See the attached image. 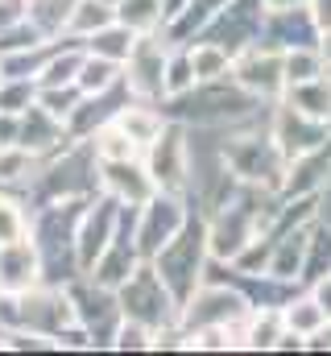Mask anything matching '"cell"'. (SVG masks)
Returning <instances> with one entry per match:
<instances>
[{
  "instance_id": "6da1fadb",
  "label": "cell",
  "mask_w": 331,
  "mask_h": 356,
  "mask_svg": "<svg viewBox=\"0 0 331 356\" xmlns=\"http://www.w3.org/2000/svg\"><path fill=\"white\" fill-rule=\"evenodd\" d=\"M150 266L158 269V277L166 282V290H170L174 302L182 307V302L199 290V282L207 277V266H211V253H207V224H203L199 216H191V220L182 224V232L166 245Z\"/></svg>"
},
{
  "instance_id": "7a4b0ae2",
  "label": "cell",
  "mask_w": 331,
  "mask_h": 356,
  "mask_svg": "<svg viewBox=\"0 0 331 356\" xmlns=\"http://www.w3.org/2000/svg\"><path fill=\"white\" fill-rule=\"evenodd\" d=\"M220 162L236 182L273 191V195H277V182H282V170H286V158H282V149L273 145L269 133H232L220 149Z\"/></svg>"
},
{
  "instance_id": "3957f363",
  "label": "cell",
  "mask_w": 331,
  "mask_h": 356,
  "mask_svg": "<svg viewBox=\"0 0 331 356\" xmlns=\"http://www.w3.org/2000/svg\"><path fill=\"white\" fill-rule=\"evenodd\" d=\"M133 245L141 261H154L166 245L182 232V224L191 220L182 191H154L141 207H133Z\"/></svg>"
},
{
  "instance_id": "277c9868",
  "label": "cell",
  "mask_w": 331,
  "mask_h": 356,
  "mask_svg": "<svg viewBox=\"0 0 331 356\" xmlns=\"http://www.w3.org/2000/svg\"><path fill=\"white\" fill-rule=\"evenodd\" d=\"M116 302H120V315L124 319H137L150 332L178 323V302H174V294L166 290V282L158 277V269L150 266V261H141V266L116 286Z\"/></svg>"
},
{
  "instance_id": "5b68a950",
  "label": "cell",
  "mask_w": 331,
  "mask_h": 356,
  "mask_svg": "<svg viewBox=\"0 0 331 356\" xmlns=\"http://www.w3.org/2000/svg\"><path fill=\"white\" fill-rule=\"evenodd\" d=\"M166 38L158 33H137L129 58L120 63V83L129 88L133 99H145V104H158L166 99Z\"/></svg>"
},
{
  "instance_id": "8992f818",
  "label": "cell",
  "mask_w": 331,
  "mask_h": 356,
  "mask_svg": "<svg viewBox=\"0 0 331 356\" xmlns=\"http://www.w3.org/2000/svg\"><path fill=\"white\" fill-rule=\"evenodd\" d=\"M141 166L150 170L158 191H182L191 178V141L178 120H166L162 133L141 149Z\"/></svg>"
},
{
  "instance_id": "52a82bcc",
  "label": "cell",
  "mask_w": 331,
  "mask_h": 356,
  "mask_svg": "<svg viewBox=\"0 0 331 356\" xmlns=\"http://www.w3.org/2000/svg\"><path fill=\"white\" fill-rule=\"evenodd\" d=\"M228 79L241 91H248L257 104H273L282 91H286V79H282V54L269 50V46H245L241 54H232V67H228Z\"/></svg>"
},
{
  "instance_id": "ba28073f",
  "label": "cell",
  "mask_w": 331,
  "mask_h": 356,
  "mask_svg": "<svg viewBox=\"0 0 331 356\" xmlns=\"http://www.w3.org/2000/svg\"><path fill=\"white\" fill-rule=\"evenodd\" d=\"M265 133L273 137V145H277V149H282V158L290 162V158H298V154H307V149L323 145V141L331 137V124L302 116V112H298V108H290L286 99H273V116H269V129H265Z\"/></svg>"
},
{
  "instance_id": "9c48e42d",
  "label": "cell",
  "mask_w": 331,
  "mask_h": 356,
  "mask_svg": "<svg viewBox=\"0 0 331 356\" xmlns=\"http://www.w3.org/2000/svg\"><path fill=\"white\" fill-rule=\"evenodd\" d=\"M261 13H265V4H261V0H228V4H224L207 25H203V33H199V38H207V42L224 46L228 54H241L245 46L257 42Z\"/></svg>"
},
{
  "instance_id": "30bf717a",
  "label": "cell",
  "mask_w": 331,
  "mask_h": 356,
  "mask_svg": "<svg viewBox=\"0 0 331 356\" xmlns=\"http://www.w3.org/2000/svg\"><path fill=\"white\" fill-rule=\"evenodd\" d=\"M319 29L311 21L307 8H265L261 13V25H257V46H269V50H294V46H315Z\"/></svg>"
},
{
  "instance_id": "8fae6325",
  "label": "cell",
  "mask_w": 331,
  "mask_h": 356,
  "mask_svg": "<svg viewBox=\"0 0 331 356\" xmlns=\"http://www.w3.org/2000/svg\"><path fill=\"white\" fill-rule=\"evenodd\" d=\"M331 182V137L323 145L298 154L286 162L282 170V182H277V195L282 199H298V195H323Z\"/></svg>"
},
{
  "instance_id": "7c38bea8",
  "label": "cell",
  "mask_w": 331,
  "mask_h": 356,
  "mask_svg": "<svg viewBox=\"0 0 331 356\" xmlns=\"http://www.w3.org/2000/svg\"><path fill=\"white\" fill-rule=\"evenodd\" d=\"M116 228H120V203H116V199H108V203H99L95 211L83 216L79 236H75V249H79V266L83 269L95 266V257L112 245Z\"/></svg>"
},
{
  "instance_id": "4fadbf2b",
  "label": "cell",
  "mask_w": 331,
  "mask_h": 356,
  "mask_svg": "<svg viewBox=\"0 0 331 356\" xmlns=\"http://www.w3.org/2000/svg\"><path fill=\"white\" fill-rule=\"evenodd\" d=\"M99 170H104V186L112 191V199L120 203V207H141L158 186H154V178L150 170L141 166V158H129V162H99Z\"/></svg>"
},
{
  "instance_id": "5bb4252c",
  "label": "cell",
  "mask_w": 331,
  "mask_h": 356,
  "mask_svg": "<svg viewBox=\"0 0 331 356\" xmlns=\"http://www.w3.org/2000/svg\"><path fill=\"white\" fill-rule=\"evenodd\" d=\"M307 228H311V224H298V228H286V232H269V236H273V253H269V269H265L269 277L290 282V286H302Z\"/></svg>"
},
{
  "instance_id": "9a60e30c",
  "label": "cell",
  "mask_w": 331,
  "mask_h": 356,
  "mask_svg": "<svg viewBox=\"0 0 331 356\" xmlns=\"http://www.w3.org/2000/svg\"><path fill=\"white\" fill-rule=\"evenodd\" d=\"M112 124H116L120 133H129V141H133L137 149H145V145L162 133L166 116L154 104H145V99H124V104L112 112Z\"/></svg>"
},
{
  "instance_id": "2e32d148",
  "label": "cell",
  "mask_w": 331,
  "mask_h": 356,
  "mask_svg": "<svg viewBox=\"0 0 331 356\" xmlns=\"http://www.w3.org/2000/svg\"><path fill=\"white\" fill-rule=\"evenodd\" d=\"M277 99H286L290 108H298V112H302V116H311V120L331 124V75L307 79V83H290Z\"/></svg>"
},
{
  "instance_id": "e0dca14e",
  "label": "cell",
  "mask_w": 331,
  "mask_h": 356,
  "mask_svg": "<svg viewBox=\"0 0 331 356\" xmlns=\"http://www.w3.org/2000/svg\"><path fill=\"white\" fill-rule=\"evenodd\" d=\"M277 336H282V315H277V307H248V315L241 319V348L273 353Z\"/></svg>"
},
{
  "instance_id": "ac0fdd59",
  "label": "cell",
  "mask_w": 331,
  "mask_h": 356,
  "mask_svg": "<svg viewBox=\"0 0 331 356\" xmlns=\"http://www.w3.org/2000/svg\"><path fill=\"white\" fill-rule=\"evenodd\" d=\"M186 58H191V71H195V83H216V79H228V67H232V54L207 38H195L186 42Z\"/></svg>"
},
{
  "instance_id": "d6986e66",
  "label": "cell",
  "mask_w": 331,
  "mask_h": 356,
  "mask_svg": "<svg viewBox=\"0 0 331 356\" xmlns=\"http://www.w3.org/2000/svg\"><path fill=\"white\" fill-rule=\"evenodd\" d=\"M33 273H38V253L25 245V241H13V245H0V282L13 286L17 294L25 286H33Z\"/></svg>"
},
{
  "instance_id": "ffe728a7",
  "label": "cell",
  "mask_w": 331,
  "mask_h": 356,
  "mask_svg": "<svg viewBox=\"0 0 331 356\" xmlns=\"http://www.w3.org/2000/svg\"><path fill=\"white\" fill-rule=\"evenodd\" d=\"M116 83H120V63L83 50L79 71H75V88H79L83 95H104V91H112Z\"/></svg>"
},
{
  "instance_id": "44dd1931",
  "label": "cell",
  "mask_w": 331,
  "mask_h": 356,
  "mask_svg": "<svg viewBox=\"0 0 331 356\" xmlns=\"http://www.w3.org/2000/svg\"><path fill=\"white\" fill-rule=\"evenodd\" d=\"M331 273V224L328 220H311L307 228V257H302V286Z\"/></svg>"
},
{
  "instance_id": "7402d4cb",
  "label": "cell",
  "mask_w": 331,
  "mask_h": 356,
  "mask_svg": "<svg viewBox=\"0 0 331 356\" xmlns=\"http://www.w3.org/2000/svg\"><path fill=\"white\" fill-rule=\"evenodd\" d=\"M133 42H137V33L129 29V25H120V21H108L104 29H95L91 38H87V54H99V58H112V63H124L129 58V50H133Z\"/></svg>"
},
{
  "instance_id": "603a6c76",
  "label": "cell",
  "mask_w": 331,
  "mask_h": 356,
  "mask_svg": "<svg viewBox=\"0 0 331 356\" xmlns=\"http://www.w3.org/2000/svg\"><path fill=\"white\" fill-rule=\"evenodd\" d=\"M116 21L129 25L133 33H162V0H116Z\"/></svg>"
},
{
  "instance_id": "cb8c5ba5",
  "label": "cell",
  "mask_w": 331,
  "mask_h": 356,
  "mask_svg": "<svg viewBox=\"0 0 331 356\" xmlns=\"http://www.w3.org/2000/svg\"><path fill=\"white\" fill-rule=\"evenodd\" d=\"M331 67L319 58V50L315 46H294V50H282V79H286V88L290 83H307V79H319V75H328Z\"/></svg>"
},
{
  "instance_id": "d4e9b609",
  "label": "cell",
  "mask_w": 331,
  "mask_h": 356,
  "mask_svg": "<svg viewBox=\"0 0 331 356\" xmlns=\"http://www.w3.org/2000/svg\"><path fill=\"white\" fill-rule=\"evenodd\" d=\"M108 21H116L112 4H104V0H75V4H71V17H67V29L79 33V38H91V33L104 29Z\"/></svg>"
},
{
  "instance_id": "484cf974",
  "label": "cell",
  "mask_w": 331,
  "mask_h": 356,
  "mask_svg": "<svg viewBox=\"0 0 331 356\" xmlns=\"http://www.w3.org/2000/svg\"><path fill=\"white\" fill-rule=\"evenodd\" d=\"M95 158L99 162H129V158H141V149L129 141V133H120L112 120H104L95 129Z\"/></svg>"
},
{
  "instance_id": "4316f807",
  "label": "cell",
  "mask_w": 331,
  "mask_h": 356,
  "mask_svg": "<svg viewBox=\"0 0 331 356\" xmlns=\"http://www.w3.org/2000/svg\"><path fill=\"white\" fill-rule=\"evenodd\" d=\"M191 88H195V71H191L186 46H170L166 50V99L182 95V91H191Z\"/></svg>"
},
{
  "instance_id": "83f0119b",
  "label": "cell",
  "mask_w": 331,
  "mask_h": 356,
  "mask_svg": "<svg viewBox=\"0 0 331 356\" xmlns=\"http://www.w3.org/2000/svg\"><path fill=\"white\" fill-rule=\"evenodd\" d=\"M29 170H33V154L29 149H17V145L0 149V178L4 182H21V178H29Z\"/></svg>"
},
{
  "instance_id": "f1b7e54d",
  "label": "cell",
  "mask_w": 331,
  "mask_h": 356,
  "mask_svg": "<svg viewBox=\"0 0 331 356\" xmlns=\"http://www.w3.org/2000/svg\"><path fill=\"white\" fill-rule=\"evenodd\" d=\"M21 232H25V220H21V211H17V203L0 199V245L21 241Z\"/></svg>"
},
{
  "instance_id": "f546056e",
  "label": "cell",
  "mask_w": 331,
  "mask_h": 356,
  "mask_svg": "<svg viewBox=\"0 0 331 356\" xmlns=\"http://www.w3.org/2000/svg\"><path fill=\"white\" fill-rule=\"evenodd\" d=\"M302 290H307V294L315 298V307H319V311H323V315L331 319V273H323V277H315V282H307Z\"/></svg>"
},
{
  "instance_id": "4dcf8cb0",
  "label": "cell",
  "mask_w": 331,
  "mask_h": 356,
  "mask_svg": "<svg viewBox=\"0 0 331 356\" xmlns=\"http://www.w3.org/2000/svg\"><path fill=\"white\" fill-rule=\"evenodd\" d=\"M302 348H307V353H331V319L328 323H319V327L302 340Z\"/></svg>"
},
{
  "instance_id": "1f68e13d",
  "label": "cell",
  "mask_w": 331,
  "mask_h": 356,
  "mask_svg": "<svg viewBox=\"0 0 331 356\" xmlns=\"http://www.w3.org/2000/svg\"><path fill=\"white\" fill-rule=\"evenodd\" d=\"M307 13H311L315 29H331V0H307Z\"/></svg>"
},
{
  "instance_id": "d6a6232c",
  "label": "cell",
  "mask_w": 331,
  "mask_h": 356,
  "mask_svg": "<svg viewBox=\"0 0 331 356\" xmlns=\"http://www.w3.org/2000/svg\"><path fill=\"white\" fill-rule=\"evenodd\" d=\"M298 348H302V336H294V332H286V327H282V336H277L273 353H298Z\"/></svg>"
},
{
  "instance_id": "836d02e7",
  "label": "cell",
  "mask_w": 331,
  "mask_h": 356,
  "mask_svg": "<svg viewBox=\"0 0 331 356\" xmlns=\"http://www.w3.org/2000/svg\"><path fill=\"white\" fill-rule=\"evenodd\" d=\"M315 50H319V58L331 67V29H319V38H315Z\"/></svg>"
},
{
  "instance_id": "e575fe53",
  "label": "cell",
  "mask_w": 331,
  "mask_h": 356,
  "mask_svg": "<svg viewBox=\"0 0 331 356\" xmlns=\"http://www.w3.org/2000/svg\"><path fill=\"white\" fill-rule=\"evenodd\" d=\"M186 4H191V0H162V17H166V25H170V21H174V17H178V13H182ZM166 25H162V29H166Z\"/></svg>"
},
{
  "instance_id": "d590c367",
  "label": "cell",
  "mask_w": 331,
  "mask_h": 356,
  "mask_svg": "<svg viewBox=\"0 0 331 356\" xmlns=\"http://www.w3.org/2000/svg\"><path fill=\"white\" fill-rule=\"evenodd\" d=\"M265 8H307V0H261Z\"/></svg>"
},
{
  "instance_id": "8d00e7d4",
  "label": "cell",
  "mask_w": 331,
  "mask_h": 356,
  "mask_svg": "<svg viewBox=\"0 0 331 356\" xmlns=\"http://www.w3.org/2000/svg\"><path fill=\"white\" fill-rule=\"evenodd\" d=\"M328 75H331V71H328Z\"/></svg>"
}]
</instances>
